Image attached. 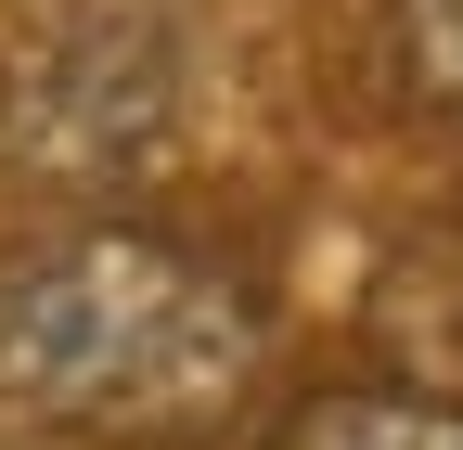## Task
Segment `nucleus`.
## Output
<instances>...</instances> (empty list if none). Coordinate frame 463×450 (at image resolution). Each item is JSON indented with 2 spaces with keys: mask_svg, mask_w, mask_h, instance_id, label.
Listing matches in <instances>:
<instances>
[{
  "mask_svg": "<svg viewBox=\"0 0 463 450\" xmlns=\"http://www.w3.org/2000/svg\"><path fill=\"white\" fill-rule=\"evenodd\" d=\"M258 373V296L219 258L90 219L0 270V412L90 437H194Z\"/></svg>",
  "mask_w": 463,
  "mask_h": 450,
  "instance_id": "obj_1",
  "label": "nucleus"
},
{
  "mask_svg": "<svg viewBox=\"0 0 463 450\" xmlns=\"http://www.w3.org/2000/svg\"><path fill=\"white\" fill-rule=\"evenodd\" d=\"M399 90L463 129V0H399Z\"/></svg>",
  "mask_w": 463,
  "mask_h": 450,
  "instance_id": "obj_5",
  "label": "nucleus"
},
{
  "mask_svg": "<svg viewBox=\"0 0 463 450\" xmlns=\"http://www.w3.org/2000/svg\"><path fill=\"white\" fill-rule=\"evenodd\" d=\"M155 117H167V39L155 26H103L39 78V142L65 167H129L155 142Z\"/></svg>",
  "mask_w": 463,
  "mask_h": 450,
  "instance_id": "obj_2",
  "label": "nucleus"
},
{
  "mask_svg": "<svg viewBox=\"0 0 463 450\" xmlns=\"http://www.w3.org/2000/svg\"><path fill=\"white\" fill-rule=\"evenodd\" d=\"M270 450H463V386H322L270 425Z\"/></svg>",
  "mask_w": 463,
  "mask_h": 450,
  "instance_id": "obj_3",
  "label": "nucleus"
},
{
  "mask_svg": "<svg viewBox=\"0 0 463 450\" xmlns=\"http://www.w3.org/2000/svg\"><path fill=\"white\" fill-rule=\"evenodd\" d=\"M373 334L412 361V386H463V232L399 245V270L373 284Z\"/></svg>",
  "mask_w": 463,
  "mask_h": 450,
  "instance_id": "obj_4",
  "label": "nucleus"
}]
</instances>
